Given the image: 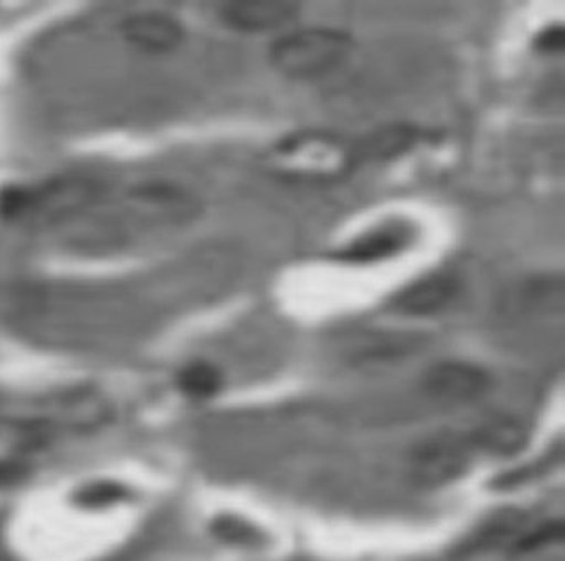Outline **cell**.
Segmentation results:
<instances>
[{
  "instance_id": "1",
  "label": "cell",
  "mask_w": 565,
  "mask_h": 561,
  "mask_svg": "<svg viewBox=\"0 0 565 561\" xmlns=\"http://www.w3.org/2000/svg\"><path fill=\"white\" fill-rule=\"evenodd\" d=\"M279 176L295 181H332L356 168L355 148L331 132L305 131L287 136L268 157Z\"/></svg>"
},
{
  "instance_id": "2",
  "label": "cell",
  "mask_w": 565,
  "mask_h": 561,
  "mask_svg": "<svg viewBox=\"0 0 565 561\" xmlns=\"http://www.w3.org/2000/svg\"><path fill=\"white\" fill-rule=\"evenodd\" d=\"M349 33L334 29L289 32L270 45L271 65L291 78H320L334 74L352 56Z\"/></svg>"
},
{
  "instance_id": "3",
  "label": "cell",
  "mask_w": 565,
  "mask_h": 561,
  "mask_svg": "<svg viewBox=\"0 0 565 561\" xmlns=\"http://www.w3.org/2000/svg\"><path fill=\"white\" fill-rule=\"evenodd\" d=\"M468 434L440 433L419 443L411 455V475L425 487H438L467 472L476 454Z\"/></svg>"
},
{
  "instance_id": "4",
  "label": "cell",
  "mask_w": 565,
  "mask_h": 561,
  "mask_svg": "<svg viewBox=\"0 0 565 561\" xmlns=\"http://www.w3.org/2000/svg\"><path fill=\"white\" fill-rule=\"evenodd\" d=\"M492 381L486 370L465 362H443L426 373V393L446 403L476 402L488 393Z\"/></svg>"
},
{
  "instance_id": "5",
  "label": "cell",
  "mask_w": 565,
  "mask_h": 561,
  "mask_svg": "<svg viewBox=\"0 0 565 561\" xmlns=\"http://www.w3.org/2000/svg\"><path fill=\"white\" fill-rule=\"evenodd\" d=\"M222 14L226 25L238 32H271L295 20L298 4L287 0H244L230 2Z\"/></svg>"
},
{
  "instance_id": "6",
  "label": "cell",
  "mask_w": 565,
  "mask_h": 561,
  "mask_svg": "<svg viewBox=\"0 0 565 561\" xmlns=\"http://www.w3.org/2000/svg\"><path fill=\"white\" fill-rule=\"evenodd\" d=\"M459 282L449 273H434L414 282L395 298V308L407 315H430L455 300Z\"/></svg>"
},
{
  "instance_id": "7",
  "label": "cell",
  "mask_w": 565,
  "mask_h": 561,
  "mask_svg": "<svg viewBox=\"0 0 565 561\" xmlns=\"http://www.w3.org/2000/svg\"><path fill=\"white\" fill-rule=\"evenodd\" d=\"M126 37L140 50L164 53L180 44L183 30L180 23L166 14H140L124 26Z\"/></svg>"
},
{
  "instance_id": "8",
  "label": "cell",
  "mask_w": 565,
  "mask_h": 561,
  "mask_svg": "<svg viewBox=\"0 0 565 561\" xmlns=\"http://www.w3.org/2000/svg\"><path fill=\"white\" fill-rule=\"evenodd\" d=\"M418 136L419 132L416 129L404 126V123L377 129L359 143H353L356 165L402 155L418 141Z\"/></svg>"
},
{
  "instance_id": "9",
  "label": "cell",
  "mask_w": 565,
  "mask_h": 561,
  "mask_svg": "<svg viewBox=\"0 0 565 561\" xmlns=\"http://www.w3.org/2000/svg\"><path fill=\"white\" fill-rule=\"evenodd\" d=\"M468 439L476 451L512 454L524 445L525 430L512 419L495 418L477 427Z\"/></svg>"
},
{
  "instance_id": "10",
  "label": "cell",
  "mask_w": 565,
  "mask_h": 561,
  "mask_svg": "<svg viewBox=\"0 0 565 561\" xmlns=\"http://www.w3.org/2000/svg\"><path fill=\"white\" fill-rule=\"evenodd\" d=\"M404 246V235L397 230H382L365 235L359 242L352 244L349 249L341 252L347 261L369 262L390 258L397 255Z\"/></svg>"
},
{
  "instance_id": "11",
  "label": "cell",
  "mask_w": 565,
  "mask_h": 561,
  "mask_svg": "<svg viewBox=\"0 0 565 561\" xmlns=\"http://www.w3.org/2000/svg\"><path fill=\"white\" fill-rule=\"evenodd\" d=\"M180 388L192 398H211L222 389V374L205 362L192 364L180 374Z\"/></svg>"
},
{
  "instance_id": "12",
  "label": "cell",
  "mask_w": 565,
  "mask_h": 561,
  "mask_svg": "<svg viewBox=\"0 0 565 561\" xmlns=\"http://www.w3.org/2000/svg\"><path fill=\"white\" fill-rule=\"evenodd\" d=\"M565 35L562 26H548L537 33L536 47L541 53H562L564 51Z\"/></svg>"
}]
</instances>
